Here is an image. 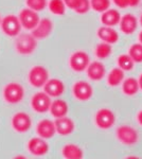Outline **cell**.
<instances>
[{"mask_svg":"<svg viewBox=\"0 0 142 159\" xmlns=\"http://www.w3.org/2000/svg\"><path fill=\"white\" fill-rule=\"evenodd\" d=\"M37 47V39L31 33L19 34L15 42V49L20 55H30L35 51Z\"/></svg>","mask_w":142,"mask_h":159,"instance_id":"obj_1","label":"cell"},{"mask_svg":"<svg viewBox=\"0 0 142 159\" xmlns=\"http://www.w3.org/2000/svg\"><path fill=\"white\" fill-rule=\"evenodd\" d=\"M25 98V89L18 83H9L3 88V99L7 104H18Z\"/></svg>","mask_w":142,"mask_h":159,"instance_id":"obj_2","label":"cell"},{"mask_svg":"<svg viewBox=\"0 0 142 159\" xmlns=\"http://www.w3.org/2000/svg\"><path fill=\"white\" fill-rule=\"evenodd\" d=\"M49 80V72L48 69L44 66H34L31 68L28 74V81L31 84V86L35 88H40L44 87L45 84Z\"/></svg>","mask_w":142,"mask_h":159,"instance_id":"obj_3","label":"cell"},{"mask_svg":"<svg viewBox=\"0 0 142 159\" xmlns=\"http://www.w3.org/2000/svg\"><path fill=\"white\" fill-rule=\"evenodd\" d=\"M1 30L7 36L15 37L20 34V31L22 29V25L20 24V20L18 16L15 15H7L1 20Z\"/></svg>","mask_w":142,"mask_h":159,"instance_id":"obj_4","label":"cell"},{"mask_svg":"<svg viewBox=\"0 0 142 159\" xmlns=\"http://www.w3.org/2000/svg\"><path fill=\"white\" fill-rule=\"evenodd\" d=\"M51 104H52L51 97L45 91L37 92L31 99V106H32L33 110L38 114H45L48 110H50Z\"/></svg>","mask_w":142,"mask_h":159,"instance_id":"obj_5","label":"cell"},{"mask_svg":"<svg viewBox=\"0 0 142 159\" xmlns=\"http://www.w3.org/2000/svg\"><path fill=\"white\" fill-rule=\"evenodd\" d=\"M18 18L20 20V24H21L22 28L29 31L35 29L36 25H38V22L40 20L38 12L33 11V10L29 9V7L21 10L19 15H18Z\"/></svg>","mask_w":142,"mask_h":159,"instance_id":"obj_6","label":"cell"},{"mask_svg":"<svg viewBox=\"0 0 142 159\" xmlns=\"http://www.w3.org/2000/svg\"><path fill=\"white\" fill-rule=\"evenodd\" d=\"M94 122L99 129H108L112 127L116 122L115 114L108 108H101L97 111L94 117Z\"/></svg>","mask_w":142,"mask_h":159,"instance_id":"obj_7","label":"cell"},{"mask_svg":"<svg viewBox=\"0 0 142 159\" xmlns=\"http://www.w3.org/2000/svg\"><path fill=\"white\" fill-rule=\"evenodd\" d=\"M89 64V55L84 51H76L69 58V66L76 72H82V71L86 70Z\"/></svg>","mask_w":142,"mask_h":159,"instance_id":"obj_8","label":"cell"},{"mask_svg":"<svg viewBox=\"0 0 142 159\" xmlns=\"http://www.w3.org/2000/svg\"><path fill=\"white\" fill-rule=\"evenodd\" d=\"M117 138L125 145H133L138 141V133L130 125H122L117 129Z\"/></svg>","mask_w":142,"mask_h":159,"instance_id":"obj_9","label":"cell"},{"mask_svg":"<svg viewBox=\"0 0 142 159\" xmlns=\"http://www.w3.org/2000/svg\"><path fill=\"white\" fill-rule=\"evenodd\" d=\"M72 93H73L74 98L76 100L84 102L91 99L92 94H94V90H92V87L88 82L79 81L74 83V85L72 86Z\"/></svg>","mask_w":142,"mask_h":159,"instance_id":"obj_10","label":"cell"},{"mask_svg":"<svg viewBox=\"0 0 142 159\" xmlns=\"http://www.w3.org/2000/svg\"><path fill=\"white\" fill-rule=\"evenodd\" d=\"M12 127L17 133H27L32 126V120L31 117L25 112L19 111L13 116L12 118Z\"/></svg>","mask_w":142,"mask_h":159,"instance_id":"obj_11","label":"cell"},{"mask_svg":"<svg viewBox=\"0 0 142 159\" xmlns=\"http://www.w3.org/2000/svg\"><path fill=\"white\" fill-rule=\"evenodd\" d=\"M53 31V22L50 18H42L36 25L35 29L32 30V34L36 39H45L50 36Z\"/></svg>","mask_w":142,"mask_h":159,"instance_id":"obj_12","label":"cell"},{"mask_svg":"<svg viewBox=\"0 0 142 159\" xmlns=\"http://www.w3.org/2000/svg\"><path fill=\"white\" fill-rule=\"evenodd\" d=\"M28 151L36 157H40V156L46 155L49 152V144L46 139L42 137L32 138L28 142Z\"/></svg>","mask_w":142,"mask_h":159,"instance_id":"obj_13","label":"cell"},{"mask_svg":"<svg viewBox=\"0 0 142 159\" xmlns=\"http://www.w3.org/2000/svg\"><path fill=\"white\" fill-rule=\"evenodd\" d=\"M36 134L38 137H42L44 139H50L56 134L55 124L53 121L49 119L40 120L36 125Z\"/></svg>","mask_w":142,"mask_h":159,"instance_id":"obj_14","label":"cell"},{"mask_svg":"<svg viewBox=\"0 0 142 159\" xmlns=\"http://www.w3.org/2000/svg\"><path fill=\"white\" fill-rule=\"evenodd\" d=\"M44 91L52 98H57L65 92V84L58 79H49L43 87Z\"/></svg>","mask_w":142,"mask_h":159,"instance_id":"obj_15","label":"cell"},{"mask_svg":"<svg viewBox=\"0 0 142 159\" xmlns=\"http://www.w3.org/2000/svg\"><path fill=\"white\" fill-rule=\"evenodd\" d=\"M55 124L56 133L62 136H68L72 134L76 129L73 120L70 119L68 117H62V118H56V120L54 121Z\"/></svg>","mask_w":142,"mask_h":159,"instance_id":"obj_16","label":"cell"},{"mask_svg":"<svg viewBox=\"0 0 142 159\" xmlns=\"http://www.w3.org/2000/svg\"><path fill=\"white\" fill-rule=\"evenodd\" d=\"M87 76L91 80V81H101L105 76L106 73V69L105 66L103 65L101 61H91L89 66L86 69Z\"/></svg>","mask_w":142,"mask_h":159,"instance_id":"obj_17","label":"cell"},{"mask_svg":"<svg viewBox=\"0 0 142 159\" xmlns=\"http://www.w3.org/2000/svg\"><path fill=\"white\" fill-rule=\"evenodd\" d=\"M97 35L102 42L110 43V45L116 43L119 40V34L117 31L112 29V27H107V25H103V27L99 28Z\"/></svg>","mask_w":142,"mask_h":159,"instance_id":"obj_18","label":"cell"},{"mask_svg":"<svg viewBox=\"0 0 142 159\" xmlns=\"http://www.w3.org/2000/svg\"><path fill=\"white\" fill-rule=\"evenodd\" d=\"M138 27V20L136 16L133 14H125L123 17H121L120 20V30L124 34H133Z\"/></svg>","mask_w":142,"mask_h":159,"instance_id":"obj_19","label":"cell"},{"mask_svg":"<svg viewBox=\"0 0 142 159\" xmlns=\"http://www.w3.org/2000/svg\"><path fill=\"white\" fill-rule=\"evenodd\" d=\"M121 15L117 10L108 9L107 11L102 13L101 16V22L103 25H107V27H115L118 24H120Z\"/></svg>","mask_w":142,"mask_h":159,"instance_id":"obj_20","label":"cell"},{"mask_svg":"<svg viewBox=\"0 0 142 159\" xmlns=\"http://www.w3.org/2000/svg\"><path fill=\"white\" fill-rule=\"evenodd\" d=\"M62 155L66 159H82L84 157L83 150L76 144H66L62 150Z\"/></svg>","mask_w":142,"mask_h":159,"instance_id":"obj_21","label":"cell"},{"mask_svg":"<svg viewBox=\"0 0 142 159\" xmlns=\"http://www.w3.org/2000/svg\"><path fill=\"white\" fill-rule=\"evenodd\" d=\"M50 112L51 115L55 118H62L65 117L68 114V104L66 101L64 100H55L54 102H52L50 107Z\"/></svg>","mask_w":142,"mask_h":159,"instance_id":"obj_22","label":"cell"},{"mask_svg":"<svg viewBox=\"0 0 142 159\" xmlns=\"http://www.w3.org/2000/svg\"><path fill=\"white\" fill-rule=\"evenodd\" d=\"M124 81V70H122L120 67L112 68L110 72L107 75V84L110 87L119 86Z\"/></svg>","mask_w":142,"mask_h":159,"instance_id":"obj_23","label":"cell"},{"mask_svg":"<svg viewBox=\"0 0 142 159\" xmlns=\"http://www.w3.org/2000/svg\"><path fill=\"white\" fill-rule=\"evenodd\" d=\"M140 89L138 80L135 78H127L122 83V91L126 96H135Z\"/></svg>","mask_w":142,"mask_h":159,"instance_id":"obj_24","label":"cell"},{"mask_svg":"<svg viewBox=\"0 0 142 159\" xmlns=\"http://www.w3.org/2000/svg\"><path fill=\"white\" fill-rule=\"evenodd\" d=\"M48 7L49 11L52 14L62 16L66 13V4L64 0H50L48 1Z\"/></svg>","mask_w":142,"mask_h":159,"instance_id":"obj_25","label":"cell"},{"mask_svg":"<svg viewBox=\"0 0 142 159\" xmlns=\"http://www.w3.org/2000/svg\"><path fill=\"white\" fill-rule=\"evenodd\" d=\"M112 52V45L107 43H104V42L99 43V45L95 47V50H94L95 56H97L98 58H100V60H105V58L109 57Z\"/></svg>","mask_w":142,"mask_h":159,"instance_id":"obj_26","label":"cell"},{"mask_svg":"<svg viewBox=\"0 0 142 159\" xmlns=\"http://www.w3.org/2000/svg\"><path fill=\"white\" fill-rule=\"evenodd\" d=\"M118 66L124 71H131L135 66V61L130 54H121L118 57Z\"/></svg>","mask_w":142,"mask_h":159,"instance_id":"obj_27","label":"cell"},{"mask_svg":"<svg viewBox=\"0 0 142 159\" xmlns=\"http://www.w3.org/2000/svg\"><path fill=\"white\" fill-rule=\"evenodd\" d=\"M90 6L94 11L103 13L110 7V0H90Z\"/></svg>","mask_w":142,"mask_h":159,"instance_id":"obj_28","label":"cell"},{"mask_svg":"<svg viewBox=\"0 0 142 159\" xmlns=\"http://www.w3.org/2000/svg\"><path fill=\"white\" fill-rule=\"evenodd\" d=\"M128 54L135 63H142V43H134L128 50Z\"/></svg>","mask_w":142,"mask_h":159,"instance_id":"obj_29","label":"cell"},{"mask_svg":"<svg viewBox=\"0 0 142 159\" xmlns=\"http://www.w3.org/2000/svg\"><path fill=\"white\" fill-rule=\"evenodd\" d=\"M27 7L36 12H42L48 7V0H25Z\"/></svg>","mask_w":142,"mask_h":159,"instance_id":"obj_30","label":"cell"},{"mask_svg":"<svg viewBox=\"0 0 142 159\" xmlns=\"http://www.w3.org/2000/svg\"><path fill=\"white\" fill-rule=\"evenodd\" d=\"M90 9H91V6H90V0H80L79 6H77L76 9L74 10V12H76V14L83 15V14H86Z\"/></svg>","mask_w":142,"mask_h":159,"instance_id":"obj_31","label":"cell"},{"mask_svg":"<svg viewBox=\"0 0 142 159\" xmlns=\"http://www.w3.org/2000/svg\"><path fill=\"white\" fill-rule=\"evenodd\" d=\"M64 2H65L67 7H69V9H71L74 11V10L77 7V6H79L80 0H64Z\"/></svg>","mask_w":142,"mask_h":159,"instance_id":"obj_32","label":"cell"},{"mask_svg":"<svg viewBox=\"0 0 142 159\" xmlns=\"http://www.w3.org/2000/svg\"><path fill=\"white\" fill-rule=\"evenodd\" d=\"M112 2L120 9H125V7H130L128 4V0H112Z\"/></svg>","mask_w":142,"mask_h":159,"instance_id":"obj_33","label":"cell"},{"mask_svg":"<svg viewBox=\"0 0 142 159\" xmlns=\"http://www.w3.org/2000/svg\"><path fill=\"white\" fill-rule=\"evenodd\" d=\"M141 0H128V4L130 7H137L139 3H140Z\"/></svg>","mask_w":142,"mask_h":159,"instance_id":"obj_34","label":"cell"},{"mask_svg":"<svg viewBox=\"0 0 142 159\" xmlns=\"http://www.w3.org/2000/svg\"><path fill=\"white\" fill-rule=\"evenodd\" d=\"M137 121H138L139 124L142 126V110L138 112V115H137Z\"/></svg>","mask_w":142,"mask_h":159,"instance_id":"obj_35","label":"cell"},{"mask_svg":"<svg viewBox=\"0 0 142 159\" xmlns=\"http://www.w3.org/2000/svg\"><path fill=\"white\" fill-rule=\"evenodd\" d=\"M138 82H139V86H140V89L142 90V73L140 74V76H139Z\"/></svg>","mask_w":142,"mask_h":159,"instance_id":"obj_36","label":"cell"},{"mask_svg":"<svg viewBox=\"0 0 142 159\" xmlns=\"http://www.w3.org/2000/svg\"><path fill=\"white\" fill-rule=\"evenodd\" d=\"M138 39H139V42H140L142 43V31L140 33H139V35H138Z\"/></svg>","mask_w":142,"mask_h":159,"instance_id":"obj_37","label":"cell"},{"mask_svg":"<svg viewBox=\"0 0 142 159\" xmlns=\"http://www.w3.org/2000/svg\"><path fill=\"white\" fill-rule=\"evenodd\" d=\"M140 24L142 25V14H141V16H140Z\"/></svg>","mask_w":142,"mask_h":159,"instance_id":"obj_38","label":"cell"},{"mask_svg":"<svg viewBox=\"0 0 142 159\" xmlns=\"http://www.w3.org/2000/svg\"><path fill=\"white\" fill-rule=\"evenodd\" d=\"M1 20H2V19H1V17H0V25H1Z\"/></svg>","mask_w":142,"mask_h":159,"instance_id":"obj_39","label":"cell"}]
</instances>
